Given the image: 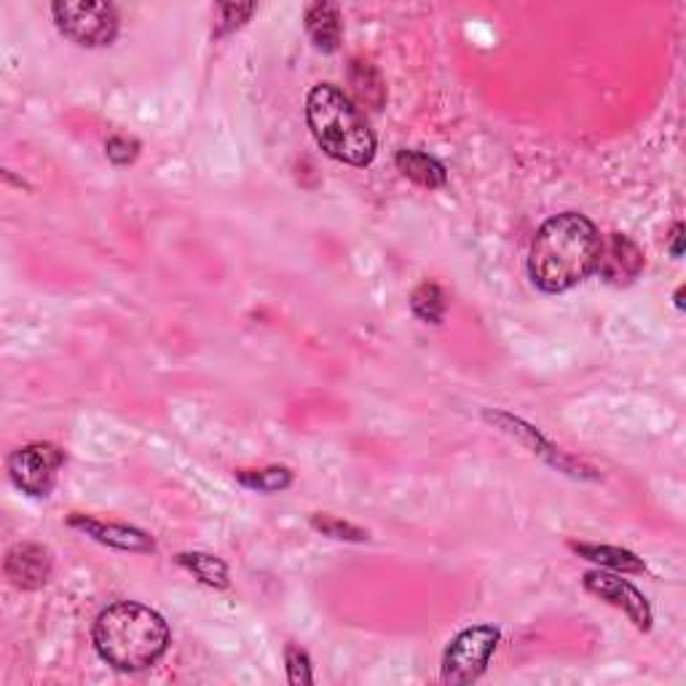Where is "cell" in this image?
Returning <instances> with one entry per match:
<instances>
[{"mask_svg":"<svg viewBox=\"0 0 686 686\" xmlns=\"http://www.w3.org/2000/svg\"><path fill=\"white\" fill-rule=\"evenodd\" d=\"M601 234L590 217L563 212L541 223L528 252V276L541 292H566L596 271Z\"/></svg>","mask_w":686,"mask_h":686,"instance_id":"6da1fadb","label":"cell"},{"mask_svg":"<svg viewBox=\"0 0 686 686\" xmlns=\"http://www.w3.org/2000/svg\"><path fill=\"white\" fill-rule=\"evenodd\" d=\"M97 654L115 671L137 673L155 665L170 647V625L151 607L119 601L95 622Z\"/></svg>","mask_w":686,"mask_h":686,"instance_id":"7a4b0ae2","label":"cell"},{"mask_svg":"<svg viewBox=\"0 0 686 686\" xmlns=\"http://www.w3.org/2000/svg\"><path fill=\"white\" fill-rule=\"evenodd\" d=\"M305 121L316 146L349 166H367L376 159V135L360 108L344 89L320 84L305 100Z\"/></svg>","mask_w":686,"mask_h":686,"instance_id":"3957f363","label":"cell"},{"mask_svg":"<svg viewBox=\"0 0 686 686\" xmlns=\"http://www.w3.org/2000/svg\"><path fill=\"white\" fill-rule=\"evenodd\" d=\"M57 27L73 43L86 49L111 46L119 36V11L113 3L100 0H60L51 5Z\"/></svg>","mask_w":686,"mask_h":686,"instance_id":"277c9868","label":"cell"},{"mask_svg":"<svg viewBox=\"0 0 686 686\" xmlns=\"http://www.w3.org/2000/svg\"><path fill=\"white\" fill-rule=\"evenodd\" d=\"M499 641L501 633L494 625H475L461 631L442 654V682L451 686L477 682L486 673Z\"/></svg>","mask_w":686,"mask_h":686,"instance_id":"5b68a950","label":"cell"},{"mask_svg":"<svg viewBox=\"0 0 686 686\" xmlns=\"http://www.w3.org/2000/svg\"><path fill=\"white\" fill-rule=\"evenodd\" d=\"M62 464H65V453L51 442H30L25 448H16L5 461L11 483L36 499L54 491Z\"/></svg>","mask_w":686,"mask_h":686,"instance_id":"8992f818","label":"cell"},{"mask_svg":"<svg viewBox=\"0 0 686 686\" xmlns=\"http://www.w3.org/2000/svg\"><path fill=\"white\" fill-rule=\"evenodd\" d=\"M582 585H585V590L593 593L596 598H601V601L611 603V607L625 611L627 620H631L638 631H651L654 614H651L647 596H644L638 587H633L627 579L603 572V569H596V572H587L582 576Z\"/></svg>","mask_w":686,"mask_h":686,"instance_id":"52a82bcc","label":"cell"},{"mask_svg":"<svg viewBox=\"0 0 686 686\" xmlns=\"http://www.w3.org/2000/svg\"><path fill=\"white\" fill-rule=\"evenodd\" d=\"M596 271L609 285H631L644 271V252L631 236L609 234L601 236V252H598Z\"/></svg>","mask_w":686,"mask_h":686,"instance_id":"ba28073f","label":"cell"},{"mask_svg":"<svg viewBox=\"0 0 686 686\" xmlns=\"http://www.w3.org/2000/svg\"><path fill=\"white\" fill-rule=\"evenodd\" d=\"M51 569H54L51 552L40 545L25 541V545H14L5 552V579L14 587H20V590H38V587H43L49 582Z\"/></svg>","mask_w":686,"mask_h":686,"instance_id":"9c48e42d","label":"cell"},{"mask_svg":"<svg viewBox=\"0 0 686 686\" xmlns=\"http://www.w3.org/2000/svg\"><path fill=\"white\" fill-rule=\"evenodd\" d=\"M67 526L78 528L80 534L91 536L100 545L113 547V550H124V552H155V541L151 534L140 532V528L132 526H121V523H105L97 521V517H86L80 512H73L67 517Z\"/></svg>","mask_w":686,"mask_h":686,"instance_id":"30bf717a","label":"cell"},{"mask_svg":"<svg viewBox=\"0 0 686 686\" xmlns=\"http://www.w3.org/2000/svg\"><path fill=\"white\" fill-rule=\"evenodd\" d=\"M305 33L311 43L325 54H333L341 46V11L336 3H314L305 11Z\"/></svg>","mask_w":686,"mask_h":686,"instance_id":"8fae6325","label":"cell"},{"mask_svg":"<svg viewBox=\"0 0 686 686\" xmlns=\"http://www.w3.org/2000/svg\"><path fill=\"white\" fill-rule=\"evenodd\" d=\"M395 164L408 180H413L421 188H429V191H437V188H442L448 183L446 166H442L435 155L424 151H411V148L397 151Z\"/></svg>","mask_w":686,"mask_h":686,"instance_id":"7c38bea8","label":"cell"},{"mask_svg":"<svg viewBox=\"0 0 686 686\" xmlns=\"http://www.w3.org/2000/svg\"><path fill=\"white\" fill-rule=\"evenodd\" d=\"M349 86H351V95L357 97V102H360L362 108H367V111H382V108L386 105V84L373 62L351 60Z\"/></svg>","mask_w":686,"mask_h":686,"instance_id":"4fadbf2b","label":"cell"},{"mask_svg":"<svg viewBox=\"0 0 686 686\" xmlns=\"http://www.w3.org/2000/svg\"><path fill=\"white\" fill-rule=\"evenodd\" d=\"M569 547L585 561L598 563L601 569H611V572L622 574H644L647 572V563L631 550H622V547H609V545H585V541H569Z\"/></svg>","mask_w":686,"mask_h":686,"instance_id":"5bb4252c","label":"cell"},{"mask_svg":"<svg viewBox=\"0 0 686 686\" xmlns=\"http://www.w3.org/2000/svg\"><path fill=\"white\" fill-rule=\"evenodd\" d=\"M175 561H177V566L191 572L201 585L215 587V590H226V587L230 585L228 566L217 556H210V552H180Z\"/></svg>","mask_w":686,"mask_h":686,"instance_id":"9a60e30c","label":"cell"},{"mask_svg":"<svg viewBox=\"0 0 686 686\" xmlns=\"http://www.w3.org/2000/svg\"><path fill=\"white\" fill-rule=\"evenodd\" d=\"M236 481L258 494H279L292 486V472L287 466H266V470H241Z\"/></svg>","mask_w":686,"mask_h":686,"instance_id":"2e32d148","label":"cell"},{"mask_svg":"<svg viewBox=\"0 0 686 686\" xmlns=\"http://www.w3.org/2000/svg\"><path fill=\"white\" fill-rule=\"evenodd\" d=\"M411 309L426 325H442V320H446V296H442L440 285H435V282L419 285L411 296Z\"/></svg>","mask_w":686,"mask_h":686,"instance_id":"e0dca14e","label":"cell"},{"mask_svg":"<svg viewBox=\"0 0 686 686\" xmlns=\"http://www.w3.org/2000/svg\"><path fill=\"white\" fill-rule=\"evenodd\" d=\"M311 528L314 532H320L322 536H330V539H341V541H367L371 536H367L365 528L360 526H351V523L346 521H338V517H330V515H311Z\"/></svg>","mask_w":686,"mask_h":686,"instance_id":"ac0fdd59","label":"cell"},{"mask_svg":"<svg viewBox=\"0 0 686 686\" xmlns=\"http://www.w3.org/2000/svg\"><path fill=\"white\" fill-rule=\"evenodd\" d=\"M285 665H287V682L292 686H309L314 682L311 676V660L303 649H298L296 644H287L285 649Z\"/></svg>","mask_w":686,"mask_h":686,"instance_id":"d6986e66","label":"cell"},{"mask_svg":"<svg viewBox=\"0 0 686 686\" xmlns=\"http://www.w3.org/2000/svg\"><path fill=\"white\" fill-rule=\"evenodd\" d=\"M105 153L115 166H129L135 164L137 155H140V142H137L135 137L113 135L111 140L105 142Z\"/></svg>","mask_w":686,"mask_h":686,"instance_id":"ffe728a7","label":"cell"},{"mask_svg":"<svg viewBox=\"0 0 686 686\" xmlns=\"http://www.w3.org/2000/svg\"><path fill=\"white\" fill-rule=\"evenodd\" d=\"M221 14H226V20H221V25H217V36H226V33L234 30V27L245 25V20H250L252 14H255V5H234V3H226L221 5Z\"/></svg>","mask_w":686,"mask_h":686,"instance_id":"44dd1931","label":"cell"},{"mask_svg":"<svg viewBox=\"0 0 686 686\" xmlns=\"http://www.w3.org/2000/svg\"><path fill=\"white\" fill-rule=\"evenodd\" d=\"M671 252H673V258L684 255V226L682 223H673V228H671Z\"/></svg>","mask_w":686,"mask_h":686,"instance_id":"7402d4cb","label":"cell"},{"mask_svg":"<svg viewBox=\"0 0 686 686\" xmlns=\"http://www.w3.org/2000/svg\"><path fill=\"white\" fill-rule=\"evenodd\" d=\"M676 305L678 309H684V287H678L676 290Z\"/></svg>","mask_w":686,"mask_h":686,"instance_id":"603a6c76","label":"cell"}]
</instances>
